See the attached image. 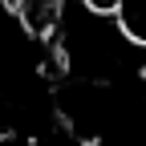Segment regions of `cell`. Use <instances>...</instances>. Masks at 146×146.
I'll return each instance as SVG.
<instances>
[{"instance_id":"1","label":"cell","mask_w":146,"mask_h":146,"mask_svg":"<svg viewBox=\"0 0 146 146\" xmlns=\"http://www.w3.org/2000/svg\"><path fill=\"white\" fill-rule=\"evenodd\" d=\"M118 21H122V29L130 33L138 45H146V0H122Z\"/></svg>"}]
</instances>
